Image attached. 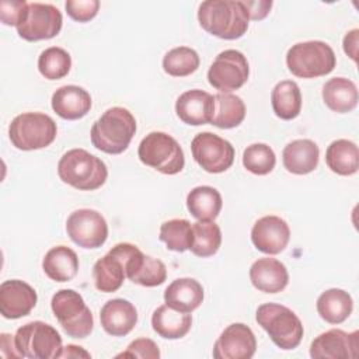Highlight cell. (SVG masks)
<instances>
[{"instance_id": "6da1fadb", "label": "cell", "mask_w": 359, "mask_h": 359, "mask_svg": "<svg viewBox=\"0 0 359 359\" xmlns=\"http://www.w3.org/2000/svg\"><path fill=\"white\" fill-rule=\"evenodd\" d=\"M198 21L213 36L238 39L247 32L250 17L243 1L206 0L199 4Z\"/></svg>"}, {"instance_id": "7a4b0ae2", "label": "cell", "mask_w": 359, "mask_h": 359, "mask_svg": "<svg viewBox=\"0 0 359 359\" xmlns=\"http://www.w3.org/2000/svg\"><path fill=\"white\" fill-rule=\"evenodd\" d=\"M136 133V119L123 107L107 109L91 126L90 137L95 149L108 154L123 153Z\"/></svg>"}, {"instance_id": "3957f363", "label": "cell", "mask_w": 359, "mask_h": 359, "mask_svg": "<svg viewBox=\"0 0 359 359\" xmlns=\"http://www.w3.org/2000/svg\"><path fill=\"white\" fill-rule=\"evenodd\" d=\"M57 174L65 184L79 191H94L105 184L108 168L101 158L87 150L72 149L60 157Z\"/></svg>"}, {"instance_id": "277c9868", "label": "cell", "mask_w": 359, "mask_h": 359, "mask_svg": "<svg viewBox=\"0 0 359 359\" xmlns=\"http://www.w3.org/2000/svg\"><path fill=\"white\" fill-rule=\"evenodd\" d=\"M255 320L268 332L272 342L283 351L294 349L302 342L304 334L303 324L286 306L264 303L257 309Z\"/></svg>"}, {"instance_id": "5b68a950", "label": "cell", "mask_w": 359, "mask_h": 359, "mask_svg": "<svg viewBox=\"0 0 359 359\" xmlns=\"http://www.w3.org/2000/svg\"><path fill=\"white\" fill-rule=\"evenodd\" d=\"M286 65L296 77L314 79L330 74L337 65V57L327 42L306 41L289 48Z\"/></svg>"}, {"instance_id": "8992f818", "label": "cell", "mask_w": 359, "mask_h": 359, "mask_svg": "<svg viewBox=\"0 0 359 359\" xmlns=\"http://www.w3.org/2000/svg\"><path fill=\"white\" fill-rule=\"evenodd\" d=\"M137 156L143 164L167 175L178 174L185 165L182 147L165 132L146 135L139 143Z\"/></svg>"}, {"instance_id": "52a82bcc", "label": "cell", "mask_w": 359, "mask_h": 359, "mask_svg": "<svg viewBox=\"0 0 359 359\" xmlns=\"http://www.w3.org/2000/svg\"><path fill=\"white\" fill-rule=\"evenodd\" d=\"M57 133L56 122L42 112L17 115L8 126V137L18 150L29 151L49 146Z\"/></svg>"}, {"instance_id": "ba28073f", "label": "cell", "mask_w": 359, "mask_h": 359, "mask_svg": "<svg viewBox=\"0 0 359 359\" xmlns=\"http://www.w3.org/2000/svg\"><path fill=\"white\" fill-rule=\"evenodd\" d=\"M14 344L20 358L57 359L63 351L60 334L43 321H31L20 327Z\"/></svg>"}, {"instance_id": "9c48e42d", "label": "cell", "mask_w": 359, "mask_h": 359, "mask_svg": "<svg viewBox=\"0 0 359 359\" xmlns=\"http://www.w3.org/2000/svg\"><path fill=\"white\" fill-rule=\"evenodd\" d=\"M52 311L63 331L72 338H86L94 328V318L81 294L73 289L57 290L50 300Z\"/></svg>"}, {"instance_id": "30bf717a", "label": "cell", "mask_w": 359, "mask_h": 359, "mask_svg": "<svg viewBox=\"0 0 359 359\" xmlns=\"http://www.w3.org/2000/svg\"><path fill=\"white\" fill-rule=\"evenodd\" d=\"M63 24L57 7L46 3H28L15 25L18 35L29 42L56 36Z\"/></svg>"}, {"instance_id": "8fae6325", "label": "cell", "mask_w": 359, "mask_h": 359, "mask_svg": "<svg viewBox=\"0 0 359 359\" xmlns=\"http://www.w3.org/2000/svg\"><path fill=\"white\" fill-rule=\"evenodd\" d=\"M250 76L248 60L240 50L226 49L220 52L208 70L209 84L220 93H231L241 88Z\"/></svg>"}, {"instance_id": "7c38bea8", "label": "cell", "mask_w": 359, "mask_h": 359, "mask_svg": "<svg viewBox=\"0 0 359 359\" xmlns=\"http://www.w3.org/2000/svg\"><path fill=\"white\" fill-rule=\"evenodd\" d=\"M191 150L195 161L212 174L224 172L234 161L233 144L212 132L198 133L191 142Z\"/></svg>"}, {"instance_id": "4fadbf2b", "label": "cell", "mask_w": 359, "mask_h": 359, "mask_svg": "<svg viewBox=\"0 0 359 359\" xmlns=\"http://www.w3.org/2000/svg\"><path fill=\"white\" fill-rule=\"evenodd\" d=\"M70 240L81 248H100L108 238L105 217L94 209H77L66 220Z\"/></svg>"}, {"instance_id": "5bb4252c", "label": "cell", "mask_w": 359, "mask_h": 359, "mask_svg": "<svg viewBox=\"0 0 359 359\" xmlns=\"http://www.w3.org/2000/svg\"><path fill=\"white\" fill-rule=\"evenodd\" d=\"M122 248L125 255V272L129 280L146 287H154L165 282L167 268L163 261L143 254L130 243H122Z\"/></svg>"}, {"instance_id": "9a60e30c", "label": "cell", "mask_w": 359, "mask_h": 359, "mask_svg": "<svg viewBox=\"0 0 359 359\" xmlns=\"http://www.w3.org/2000/svg\"><path fill=\"white\" fill-rule=\"evenodd\" d=\"M257 351V339L252 330L234 323L223 330L213 346L215 359H250Z\"/></svg>"}, {"instance_id": "2e32d148", "label": "cell", "mask_w": 359, "mask_h": 359, "mask_svg": "<svg viewBox=\"0 0 359 359\" xmlns=\"http://www.w3.org/2000/svg\"><path fill=\"white\" fill-rule=\"evenodd\" d=\"M359 331L345 332L339 328L320 334L310 345V356L314 359H352L358 356Z\"/></svg>"}, {"instance_id": "e0dca14e", "label": "cell", "mask_w": 359, "mask_h": 359, "mask_svg": "<svg viewBox=\"0 0 359 359\" xmlns=\"http://www.w3.org/2000/svg\"><path fill=\"white\" fill-rule=\"evenodd\" d=\"M290 238L287 223L275 215H268L258 219L251 230V241L255 248L268 255L282 252Z\"/></svg>"}, {"instance_id": "ac0fdd59", "label": "cell", "mask_w": 359, "mask_h": 359, "mask_svg": "<svg viewBox=\"0 0 359 359\" xmlns=\"http://www.w3.org/2000/svg\"><path fill=\"white\" fill-rule=\"evenodd\" d=\"M36 300L35 289L24 280L10 279L0 285V313L4 318L17 320L28 316Z\"/></svg>"}, {"instance_id": "d6986e66", "label": "cell", "mask_w": 359, "mask_h": 359, "mask_svg": "<svg viewBox=\"0 0 359 359\" xmlns=\"http://www.w3.org/2000/svg\"><path fill=\"white\" fill-rule=\"evenodd\" d=\"M93 278L95 287L104 293L116 292L123 285L126 272L122 243L114 245L102 258L94 264Z\"/></svg>"}, {"instance_id": "ffe728a7", "label": "cell", "mask_w": 359, "mask_h": 359, "mask_svg": "<svg viewBox=\"0 0 359 359\" xmlns=\"http://www.w3.org/2000/svg\"><path fill=\"white\" fill-rule=\"evenodd\" d=\"M215 108V98L203 90H188L182 93L175 102V112L178 118L192 126L206 125L212 122Z\"/></svg>"}, {"instance_id": "44dd1931", "label": "cell", "mask_w": 359, "mask_h": 359, "mask_svg": "<svg viewBox=\"0 0 359 359\" xmlns=\"http://www.w3.org/2000/svg\"><path fill=\"white\" fill-rule=\"evenodd\" d=\"M100 321L107 334L112 337H125L137 323V310L129 300L112 299L102 306Z\"/></svg>"}, {"instance_id": "7402d4cb", "label": "cell", "mask_w": 359, "mask_h": 359, "mask_svg": "<svg viewBox=\"0 0 359 359\" xmlns=\"http://www.w3.org/2000/svg\"><path fill=\"white\" fill-rule=\"evenodd\" d=\"M52 109L63 119L76 121L86 116L91 108V97L83 87L69 84L59 87L52 95Z\"/></svg>"}, {"instance_id": "603a6c76", "label": "cell", "mask_w": 359, "mask_h": 359, "mask_svg": "<svg viewBox=\"0 0 359 359\" xmlns=\"http://www.w3.org/2000/svg\"><path fill=\"white\" fill-rule=\"evenodd\" d=\"M250 280L255 289L264 293L282 292L289 282L286 266L276 258H259L250 268Z\"/></svg>"}, {"instance_id": "cb8c5ba5", "label": "cell", "mask_w": 359, "mask_h": 359, "mask_svg": "<svg viewBox=\"0 0 359 359\" xmlns=\"http://www.w3.org/2000/svg\"><path fill=\"white\" fill-rule=\"evenodd\" d=\"M164 302L177 311L192 313L203 302V287L194 278L175 279L164 290Z\"/></svg>"}, {"instance_id": "d4e9b609", "label": "cell", "mask_w": 359, "mask_h": 359, "mask_svg": "<svg viewBox=\"0 0 359 359\" xmlns=\"http://www.w3.org/2000/svg\"><path fill=\"white\" fill-rule=\"evenodd\" d=\"M320 150L310 139H296L285 146L282 153L283 167L296 175H304L314 171L318 165Z\"/></svg>"}, {"instance_id": "484cf974", "label": "cell", "mask_w": 359, "mask_h": 359, "mask_svg": "<svg viewBox=\"0 0 359 359\" xmlns=\"http://www.w3.org/2000/svg\"><path fill=\"white\" fill-rule=\"evenodd\" d=\"M42 269L55 282H69L79 272V257L72 248L56 245L45 254Z\"/></svg>"}, {"instance_id": "4316f807", "label": "cell", "mask_w": 359, "mask_h": 359, "mask_svg": "<svg viewBox=\"0 0 359 359\" xmlns=\"http://www.w3.org/2000/svg\"><path fill=\"white\" fill-rule=\"evenodd\" d=\"M192 325L189 313L177 311L167 304L157 307L151 316L153 330L165 339H180L185 337Z\"/></svg>"}, {"instance_id": "83f0119b", "label": "cell", "mask_w": 359, "mask_h": 359, "mask_svg": "<svg viewBox=\"0 0 359 359\" xmlns=\"http://www.w3.org/2000/svg\"><path fill=\"white\" fill-rule=\"evenodd\" d=\"M323 100L325 105L338 114L352 111L358 105L359 94L356 84L345 77H332L323 86Z\"/></svg>"}, {"instance_id": "f1b7e54d", "label": "cell", "mask_w": 359, "mask_h": 359, "mask_svg": "<svg viewBox=\"0 0 359 359\" xmlns=\"http://www.w3.org/2000/svg\"><path fill=\"white\" fill-rule=\"evenodd\" d=\"M223 206L220 192L209 185L195 187L187 196L189 213L199 222H213Z\"/></svg>"}, {"instance_id": "f546056e", "label": "cell", "mask_w": 359, "mask_h": 359, "mask_svg": "<svg viewBox=\"0 0 359 359\" xmlns=\"http://www.w3.org/2000/svg\"><path fill=\"white\" fill-rule=\"evenodd\" d=\"M316 306L324 321L330 324H341L351 316L353 300L348 292L332 287L318 296Z\"/></svg>"}, {"instance_id": "4dcf8cb0", "label": "cell", "mask_w": 359, "mask_h": 359, "mask_svg": "<svg viewBox=\"0 0 359 359\" xmlns=\"http://www.w3.org/2000/svg\"><path fill=\"white\" fill-rule=\"evenodd\" d=\"M328 168L338 175H352L359 168L358 146L348 139L334 140L325 151Z\"/></svg>"}, {"instance_id": "1f68e13d", "label": "cell", "mask_w": 359, "mask_h": 359, "mask_svg": "<svg viewBox=\"0 0 359 359\" xmlns=\"http://www.w3.org/2000/svg\"><path fill=\"white\" fill-rule=\"evenodd\" d=\"M271 104L278 118L294 119L302 111V93L297 83L293 80L279 81L271 93Z\"/></svg>"}, {"instance_id": "d6a6232c", "label": "cell", "mask_w": 359, "mask_h": 359, "mask_svg": "<svg viewBox=\"0 0 359 359\" xmlns=\"http://www.w3.org/2000/svg\"><path fill=\"white\" fill-rule=\"evenodd\" d=\"M215 108L212 115V125L220 129H231L238 126L245 118V104L234 94L220 93L213 95Z\"/></svg>"}, {"instance_id": "836d02e7", "label": "cell", "mask_w": 359, "mask_h": 359, "mask_svg": "<svg viewBox=\"0 0 359 359\" xmlns=\"http://www.w3.org/2000/svg\"><path fill=\"white\" fill-rule=\"evenodd\" d=\"M222 244V230L215 222L192 223L191 252L196 257L206 258L217 252Z\"/></svg>"}, {"instance_id": "e575fe53", "label": "cell", "mask_w": 359, "mask_h": 359, "mask_svg": "<svg viewBox=\"0 0 359 359\" xmlns=\"http://www.w3.org/2000/svg\"><path fill=\"white\" fill-rule=\"evenodd\" d=\"M199 55L188 46H177L168 50L163 57V69L172 77H185L199 67Z\"/></svg>"}, {"instance_id": "d590c367", "label": "cell", "mask_w": 359, "mask_h": 359, "mask_svg": "<svg viewBox=\"0 0 359 359\" xmlns=\"http://www.w3.org/2000/svg\"><path fill=\"white\" fill-rule=\"evenodd\" d=\"M158 238L168 250L184 252L192 245V224L187 219H171L161 224Z\"/></svg>"}, {"instance_id": "8d00e7d4", "label": "cell", "mask_w": 359, "mask_h": 359, "mask_svg": "<svg viewBox=\"0 0 359 359\" xmlns=\"http://www.w3.org/2000/svg\"><path fill=\"white\" fill-rule=\"evenodd\" d=\"M72 67V57L67 50L50 46L42 50L38 57V70L48 80H59L67 76Z\"/></svg>"}, {"instance_id": "74e56055", "label": "cell", "mask_w": 359, "mask_h": 359, "mask_svg": "<svg viewBox=\"0 0 359 359\" xmlns=\"http://www.w3.org/2000/svg\"><path fill=\"white\" fill-rule=\"evenodd\" d=\"M276 164L273 150L265 143H254L247 146L243 153V165L255 175L269 174Z\"/></svg>"}, {"instance_id": "f35d334b", "label": "cell", "mask_w": 359, "mask_h": 359, "mask_svg": "<svg viewBox=\"0 0 359 359\" xmlns=\"http://www.w3.org/2000/svg\"><path fill=\"white\" fill-rule=\"evenodd\" d=\"M66 13L70 18L79 22H87L93 20L100 8L98 0H67L65 3Z\"/></svg>"}, {"instance_id": "ab89813d", "label": "cell", "mask_w": 359, "mask_h": 359, "mask_svg": "<svg viewBox=\"0 0 359 359\" xmlns=\"http://www.w3.org/2000/svg\"><path fill=\"white\" fill-rule=\"evenodd\" d=\"M116 358H140V359H158L160 349L150 338H137L132 341L126 351L116 355Z\"/></svg>"}, {"instance_id": "60d3db41", "label": "cell", "mask_w": 359, "mask_h": 359, "mask_svg": "<svg viewBox=\"0 0 359 359\" xmlns=\"http://www.w3.org/2000/svg\"><path fill=\"white\" fill-rule=\"evenodd\" d=\"M28 3L25 0H3L0 3V20L6 25H17L22 10Z\"/></svg>"}, {"instance_id": "b9f144b4", "label": "cell", "mask_w": 359, "mask_h": 359, "mask_svg": "<svg viewBox=\"0 0 359 359\" xmlns=\"http://www.w3.org/2000/svg\"><path fill=\"white\" fill-rule=\"evenodd\" d=\"M247 11H248V17L250 20H262L269 14V10L272 7V1L271 0H255V1H250V0H243Z\"/></svg>"}, {"instance_id": "7bdbcfd3", "label": "cell", "mask_w": 359, "mask_h": 359, "mask_svg": "<svg viewBox=\"0 0 359 359\" xmlns=\"http://www.w3.org/2000/svg\"><path fill=\"white\" fill-rule=\"evenodd\" d=\"M358 34L359 29H352L349 31L345 36H344V50L345 53L352 57L356 62V56H358Z\"/></svg>"}, {"instance_id": "ee69618b", "label": "cell", "mask_w": 359, "mask_h": 359, "mask_svg": "<svg viewBox=\"0 0 359 359\" xmlns=\"http://www.w3.org/2000/svg\"><path fill=\"white\" fill-rule=\"evenodd\" d=\"M0 352H1V356H4V358H20V355L15 349L13 335H10V334L0 335Z\"/></svg>"}, {"instance_id": "f6af8a7d", "label": "cell", "mask_w": 359, "mask_h": 359, "mask_svg": "<svg viewBox=\"0 0 359 359\" xmlns=\"http://www.w3.org/2000/svg\"><path fill=\"white\" fill-rule=\"evenodd\" d=\"M60 358H91V355L77 345H67L63 348Z\"/></svg>"}]
</instances>
